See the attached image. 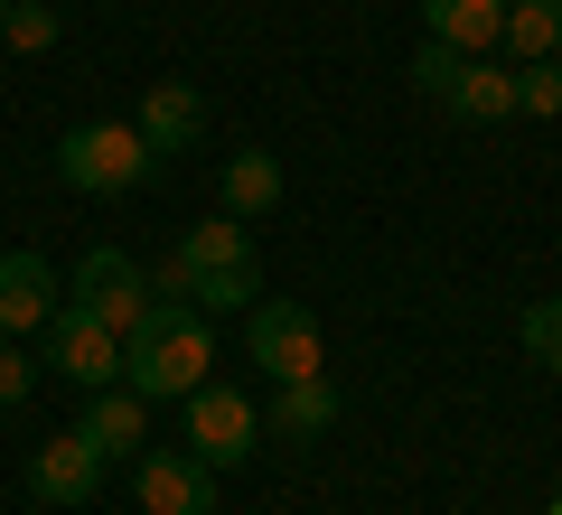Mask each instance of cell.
I'll use <instances>...</instances> for the list:
<instances>
[{
    "mask_svg": "<svg viewBox=\"0 0 562 515\" xmlns=\"http://www.w3.org/2000/svg\"><path fill=\"white\" fill-rule=\"evenodd\" d=\"M206 376H216V318L198 300H150V318L122 337V384L140 403H188Z\"/></svg>",
    "mask_w": 562,
    "mask_h": 515,
    "instance_id": "1",
    "label": "cell"
},
{
    "mask_svg": "<svg viewBox=\"0 0 562 515\" xmlns=\"http://www.w3.org/2000/svg\"><path fill=\"white\" fill-rule=\"evenodd\" d=\"M57 179L76 198H132L160 179V150L140 141V122H76V132H57Z\"/></svg>",
    "mask_w": 562,
    "mask_h": 515,
    "instance_id": "2",
    "label": "cell"
},
{
    "mask_svg": "<svg viewBox=\"0 0 562 515\" xmlns=\"http://www.w3.org/2000/svg\"><path fill=\"white\" fill-rule=\"evenodd\" d=\"M244 357H254L272 384L328 376V337H319V318H310V300H272L262 291L254 310H244Z\"/></svg>",
    "mask_w": 562,
    "mask_h": 515,
    "instance_id": "3",
    "label": "cell"
},
{
    "mask_svg": "<svg viewBox=\"0 0 562 515\" xmlns=\"http://www.w3.org/2000/svg\"><path fill=\"white\" fill-rule=\"evenodd\" d=\"M47 376L76 384V394H103V384H122V337L103 328L85 300H57V318H47Z\"/></svg>",
    "mask_w": 562,
    "mask_h": 515,
    "instance_id": "4",
    "label": "cell"
},
{
    "mask_svg": "<svg viewBox=\"0 0 562 515\" xmlns=\"http://www.w3.org/2000/svg\"><path fill=\"white\" fill-rule=\"evenodd\" d=\"M188 450L206 459V469H244V459L262 450V413H254V394H235V384H216L206 376L198 394H188Z\"/></svg>",
    "mask_w": 562,
    "mask_h": 515,
    "instance_id": "5",
    "label": "cell"
},
{
    "mask_svg": "<svg viewBox=\"0 0 562 515\" xmlns=\"http://www.w3.org/2000/svg\"><path fill=\"white\" fill-rule=\"evenodd\" d=\"M66 300H85L113 337H132L140 318H150V272H140L122 244H94V254L76 262V281H66Z\"/></svg>",
    "mask_w": 562,
    "mask_h": 515,
    "instance_id": "6",
    "label": "cell"
},
{
    "mask_svg": "<svg viewBox=\"0 0 562 515\" xmlns=\"http://www.w3.org/2000/svg\"><path fill=\"white\" fill-rule=\"evenodd\" d=\"M132 496H140V515H216V469L198 450H140Z\"/></svg>",
    "mask_w": 562,
    "mask_h": 515,
    "instance_id": "7",
    "label": "cell"
},
{
    "mask_svg": "<svg viewBox=\"0 0 562 515\" xmlns=\"http://www.w3.org/2000/svg\"><path fill=\"white\" fill-rule=\"evenodd\" d=\"M94 488H103V450L85 432H57V440L29 450V496H38V506H85Z\"/></svg>",
    "mask_w": 562,
    "mask_h": 515,
    "instance_id": "8",
    "label": "cell"
},
{
    "mask_svg": "<svg viewBox=\"0 0 562 515\" xmlns=\"http://www.w3.org/2000/svg\"><path fill=\"white\" fill-rule=\"evenodd\" d=\"M262 432H272L281 450H310V440H328V432H338V384H328V376L272 384V413H262Z\"/></svg>",
    "mask_w": 562,
    "mask_h": 515,
    "instance_id": "9",
    "label": "cell"
},
{
    "mask_svg": "<svg viewBox=\"0 0 562 515\" xmlns=\"http://www.w3.org/2000/svg\"><path fill=\"white\" fill-rule=\"evenodd\" d=\"M57 272H47L38 254H0V337H20V328H47L57 318Z\"/></svg>",
    "mask_w": 562,
    "mask_h": 515,
    "instance_id": "10",
    "label": "cell"
},
{
    "mask_svg": "<svg viewBox=\"0 0 562 515\" xmlns=\"http://www.w3.org/2000/svg\"><path fill=\"white\" fill-rule=\"evenodd\" d=\"M85 440H94L103 459H132V450H150V403L132 394V384H103V394H85V422H76Z\"/></svg>",
    "mask_w": 562,
    "mask_h": 515,
    "instance_id": "11",
    "label": "cell"
},
{
    "mask_svg": "<svg viewBox=\"0 0 562 515\" xmlns=\"http://www.w3.org/2000/svg\"><path fill=\"white\" fill-rule=\"evenodd\" d=\"M422 38L487 57V47H506V0H422Z\"/></svg>",
    "mask_w": 562,
    "mask_h": 515,
    "instance_id": "12",
    "label": "cell"
},
{
    "mask_svg": "<svg viewBox=\"0 0 562 515\" xmlns=\"http://www.w3.org/2000/svg\"><path fill=\"white\" fill-rule=\"evenodd\" d=\"M140 141H150V150H188V141H198L206 132V103H198V85H179V76H160V85H150V94H140Z\"/></svg>",
    "mask_w": 562,
    "mask_h": 515,
    "instance_id": "13",
    "label": "cell"
},
{
    "mask_svg": "<svg viewBox=\"0 0 562 515\" xmlns=\"http://www.w3.org/2000/svg\"><path fill=\"white\" fill-rule=\"evenodd\" d=\"M272 206H281V159L272 150H235L225 159V216L254 225V216H272Z\"/></svg>",
    "mask_w": 562,
    "mask_h": 515,
    "instance_id": "14",
    "label": "cell"
},
{
    "mask_svg": "<svg viewBox=\"0 0 562 515\" xmlns=\"http://www.w3.org/2000/svg\"><path fill=\"white\" fill-rule=\"evenodd\" d=\"M450 113H460V122H506V113H516V76H506L497 57H469L460 85H450Z\"/></svg>",
    "mask_w": 562,
    "mask_h": 515,
    "instance_id": "15",
    "label": "cell"
},
{
    "mask_svg": "<svg viewBox=\"0 0 562 515\" xmlns=\"http://www.w3.org/2000/svg\"><path fill=\"white\" fill-rule=\"evenodd\" d=\"M506 57H562V0H506Z\"/></svg>",
    "mask_w": 562,
    "mask_h": 515,
    "instance_id": "16",
    "label": "cell"
},
{
    "mask_svg": "<svg viewBox=\"0 0 562 515\" xmlns=\"http://www.w3.org/2000/svg\"><path fill=\"white\" fill-rule=\"evenodd\" d=\"M188 272H235V262H254V225L244 216H206V225H188Z\"/></svg>",
    "mask_w": 562,
    "mask_h": 515,
    "instance_id": "17",
    "label": "cell"
},
{
    "mask_svg": "<svg viewBox=\"0 0 562 515\" xmlns=\"http://www.w3.org/2000/svg\"><path fill=\"white\" fill-rule=\"evenodd\" d=\"M0 38L20 47V57H47V47L66 38V20H57V0H10V10H0Z\"/></svg>",
    "mask_w": 562,
    "mask_h": 515,
    "instance_id": "18",
    "label": "cell"
},
{
    "mask_svg": "<svg viewBox=\"0 0 562 515\" xmlns=\"http://www.w3.org/2000/svg\"><path fill=\"white\" fill-rule=\"evenodd\" d=\"M516 337H525V357H535L543 376H562V300H525Z\"/></svg>",
    "mask_w": 562,
    "mask_h": 515,
    "instance_id": "19",
    "label": "cell"
},
{
    "mask_svg": "<svg viewBox=\"0 0 562 515\" xmlns=\"http://www.w3.org/2000/svg\"><path fill=\"white\" fill-rule=\"evenodd\" d=\"M262 300V262H235V272H198V310H254Z\"/></svg>",
    "mask_w": 562,
    "mask_h": 515,
    "instance_id": "20",
    "label": "cell"
},
{
    "mask_svg": "<svg viewBox=\"0 0 562 515\" xmlns=\"http://www.w3.org/2000/svg\"><path fill=\"white\" fill-rule=\"evenodd\" d=\"M516 113H535V122H553V113H562V57L516 66Z\"/></svg>",
    "mask_w": 562,
    "mask_h": 515,
    "instance_id": "21",
    "label": "cell"
},
{
    "mask_svg": "<svg viewBox=\"0 0 562 515\" xmlns=\"http://www.w3.org/2000/svg\"><path fill=\"white\" fill-rule=\"evenodd\" d=\"M460 47H441V38H422V57H413V85H422V94H431V103H450V85H460Z\"/></svg>",
    "mask_w": 562,
    "mask_h": 515,
    "instance_id": "22",
    "label": "cell"
},
{
    "mask_svg": "<svg viewBox=\"0 0 562 515\" xmlns=\"http://www.w3.org/2000/svg\"><path fill=\"white\" fill-rule=\"evenodd\" d=\"M29 384H38V366L20 347H0V403H29Z\"/></svg>",
    "mask_w": 562,
    "mask_h": 515,
    "instance_id": "23",
    "label": "cell"
},
{
    "mask_svg": "<svg viewBox=\"0 0 562 515\" xmlns=\"http://www.w3.org/2000/svg\"><path fill=\"white\" fill-rule=\"evenodd\" d=\"M543 515H562V496H553V506H543Z\"/></svg>",
    "mask_w": 562,
    "mask_h": 515,
    "instance_id": "24",
    "label": "cell"
},
{
    "mask_svg": "<svg viewBox=\"0 0 562 515\" xmlns=\"http://www.w3.org/2000/svg\"><path fill=\"white\" fill-rule=\"evenodd\" d=\"M0 10H10V0H0Z\"/></svg>",
    "mask_w": 562,
    "mask_h": 515,
    "instance_id": "25",
    "label": "cell"
}]
</instances>
